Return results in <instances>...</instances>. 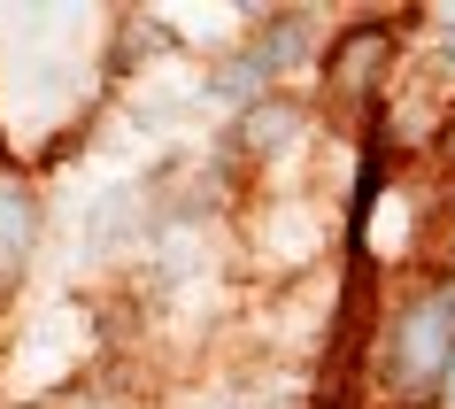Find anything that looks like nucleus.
Wrapping results in <instances>:
<instances>
[{"instance_id":"f257e3e1","label":"nucleus","mask_w":455,"mask_h":409,"mask_svg":"<svg viewBox=\"0 0 455 409\" xmlns=\"http://www.w3.org/2000/svg\"><path fill=\"white\" fill-rule=\"evenodd\" d=\"M448 371H455V270H440L386 317V379L402 394H432V386H448Z\"/></svg>"},{"instance_id":"f03ea898","label":"nucleus","mask_w":455,"mask_h":409,"mask_svg":"<svg viewBox=\"0 0 455 409\" xmlns=\"http://www.w3.org/2000/svg\"><path fill=\"white\" fill-rule=\"evenodd\" d=\"M417 8L402 16H355V24L332 31V47H324V93L339 108H355V100H379V85L394 77V54H402V31Z\"/></svg>"},{"instance_id":"7ed1b4c3","label":"nucleus","mask_w":455,"mask_h":409,"mask_svg":"<svg viewBox=\"0 0 455 409\" xmlns=\"http://www.w3.org/2000/svg\"><path fill=\"white\" fill-rule=\"evenodd\" d=\"M31 247H39V193L24 170H0V293L24 286Z\"/></svg>"},{"instance_id":"20e7f679","label":"nucleus","mask_w":455,"mask_h":409,"mask_svg":"<svg viewBox=\"0 0 455 409\" xmlns=\"http://www.w3.org/2000/svg\"><path fill=\"white\" fill-rule=\"evenodd\" d=\"M440 394H448V402H455V371H448V386H440Z\"/></svg>"},{"instance_id":"39448f33","label":"nucleus","mask_w":455,"mask_h":409,"mask_svg":"<svg viewBox=\"0 0 455 409\" xmlns=\"http://www.w3.org/2000/svg\"><path fill=\"white\" fill-rule=\"evenodd\" d=\"M448 270H455V232H448Z\"/></svg>"},{"instance_id":"423d86ee","label":"nucleus","mask_w":455,"mask_h":409,"mask_svg":"<svg viewBox=\"0 0 455 409\" xmlns=\"http://www.w3.org/2000/svg\"><path fill=\"white\" fill-rule=\"evenodd\" d=\"M402 409H417V402H402Z\"/></svg>"}]
</instances>
